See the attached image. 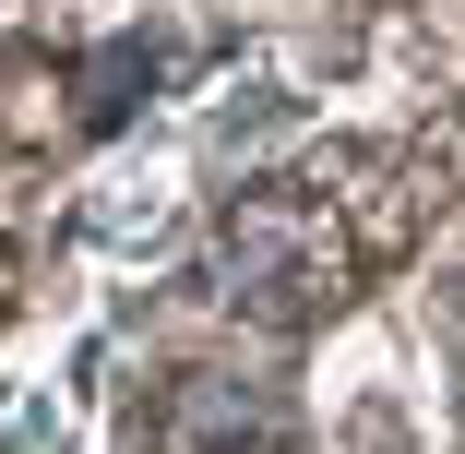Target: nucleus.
I'll return each instance as SVG.
<instances>
[{"label":"nucleus","instance_id":"obj_1","mask_svg":"<svg viewBox=\"0 0 465 454\" xmlns=\"http://www.w3.org/2000/svg\"><path fill=\"white\" fill-rule=\"evenodd\" d=\"M179 430H192L203 454H227V442H274V430H287V419H274V395H251V383H227V371H203L192 395H179Z\"/></svg>","mask_w":465,"mask_h":454},{"label":"nucleus","instance_id":"obj_3","mask_svg":"<svg viewBox=\"0 0 465 454\" xmlns=\"http://www.w3.org/2000/svg\"><path fill=\"white\" fill-rule=\"evenodd\" d=\"M287 120H299V96H262V108H227L215 144H262V132H287Z\"/></svg>","mask_w":465,"mask_h":454},{"label":"nucleus","instance_id":"obj_2","mask_svg":"<svg viewBox=\"0 0 465 454\" xmlns=\"http://www.w3.org/2000/svg\"><path fill=\"white\" fill-rule=\"evenodd\" d=\"M84 227H96V251H120V263H132V251H167V239H179V192H108Z\"/></svg>","mask_w":465,"mask_h":454}]
</instances>
